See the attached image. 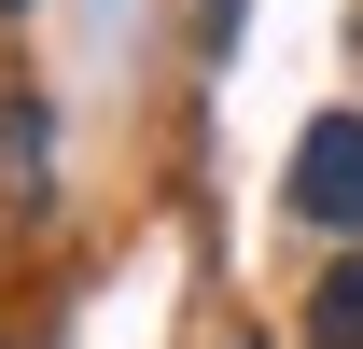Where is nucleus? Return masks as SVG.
I'll list each match as a JSON object with an SVG mask.
<instances>
[{"mask_svg": "<svg viewBox=\"0 0 363 349\" xmlns=\"http://www.w3.org/2000/svg\"><path fill=\"white\" fill-rule=\"evenodd\" d=\"M279 196H294V223H335V238H363V112H308V140H294Z\"/></svg>", "mask_w": 363, "mask_h": 349, "instance_id": "nucleus-1", "label": "nucleus"}, {"mask_svg": "<svg viewBox=\"0 0 363 349\" xmlns=\"http://www.w3.org/2000/svg\"><path fill=\"white\" fill-rule=\"evenodd\" d=\"M308 349H363V252H350V265L308 294Z\"/></svg>", "mask_w": 363, "mask_h": 349, "instance_id": "nucleus-2", "label": "nucleus"}]
</instances>
